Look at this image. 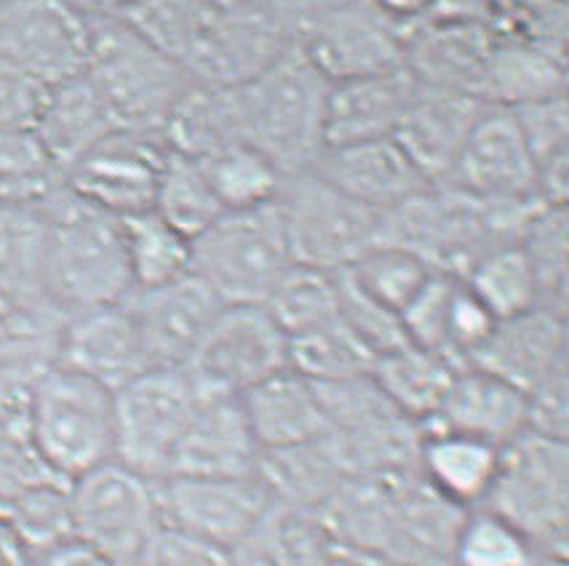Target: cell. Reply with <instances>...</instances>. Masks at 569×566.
<instances>
[{"label": "cell", "instance_id": "obj_11", "mask_svg": "<svg viewBox=\"0 0 569 566\" xmlns=\"http://www.w3.org/2000/svg\"><path fill=\"white\" fill-rule=\"evenodd\" d=\"M167 153L161 134L118 129L64 171V188L76 201L116 220L153 212Z\"/></svg>", "mask_w": 569, "mask_h": 566}, {"label": "cell", "instance_id": "obj_8", "mask_svg": "<svg viewBox=\"0 0 569 566\" xmlns=\"http://www.w3.org/2000/svg\"><path fill=\"white\" fill-rule=\"evenodd\" d=\"M278 209L295 265L340 273L382 243L386 214L350 199L316 171L287 176Z\"/></svg>", "mask_w": 569, "mask_h": 566}, {"label": "cell", "instance_id": "obj_44", "mask_svg": "<svg viewBox=\"0 0 569 566\" xmlns=\"http://www.w3.org/2000/svg\"><path fill=\"white\" fill-rule=\"evenodd\" d=\"M513 115L521 131H525L529 148H532L540 166L548 158L569 148V102L561 91L553 97H546V100L513 108Z\"/></svg>", "mask_w": 569, "mask_h": 566}, {"label": "cell", "instance_id": "obj_50", "mask_svg": "<svg viewBox=\"0 0 569 566\" xmlns=\"http://www.w3.org/2000/svg\"><path fill=\"white\" fill-rule=\"evenodd\" d=\"M0 566H36V558L19 537L17 526L3 513H0Z\"/></svg>", "mask_w": 569, "mask_h": 566}, {"label": "cell", "instance_id": "obj_25", "mask_svg": "<svg viewBox=\"0 0 569 566\" xmlns=\"http://www.w3.org/2000/svg\"><path fill=\"white\" fill-rule=\"evenodd\" d=\"M241 406L260 452L289 449L332 433L319 391L295 368L264 380L262 385L241 396Z\"/></svg>", "mask_w": 569, "mask_h": 566}, {"label": "cell", "instance_id": "obj_36", "mask_svg": "<svg viewBox=\"0 0 569 566\" xmlns=\"http://www.w3.org/2000/svg\"><path fill=\"white\" fill-rule=\"evenodd\" d=\"M153 212L180 230L190 241L224 214L220 199L211 190L207 171L193 158L167 153L161 180H158Z\"/></svg>", "mask_w": 569, "mask_h": 566}, {"label": "cell", "instance_id": "obj_6", "mask_svg": "<svg viewBox=\"0 0 569 566\" xmlns=\"http://www.w3.org/2000/svg\"><path fill=\"white\" fill-rule=\"evenodd\" d=\"M487 505L525 532L542 562H569V441L535 431L513 441Z\"/></svg>", "mask_w": 569, "mask_h": 566}, {"label": "cell", "instance_id": "obj_21", "mask_svg": "<svg viewBox=\"0 0 569 566\" xmlns=\"http://www.w3.org/2000/svg\"><path fill=\"white\" fill-rule=\"evenodd\" d=\"M487 108L485 100L466 91L420 83L396 140L403 144L431 184H447L468 137Z\"/></svg>", "mask_w": 569, "mask_h": 566}, {"label": "cell", "instance_id": "obj_51", "mask_svg": "<svg viewBox=\"0 0 569 566\" xmlns=\"http://www.w3.org/2000/svg\"><path fill=\"white\" fill-rule=\"evenodd\" d=\"M372 3L382 11V14H388L390 19L403 24L409 22V19L426 14V11L433 9V3H439V0H372Z\"/></svg>", "mask_w": 569, "mask_h": 566}, {"label": "cell", "instance_id": "obj_15", "mask_svg": "<svg viewBox=\"0 0 569 566\" xmlns=\"http://www.w3.org/2000/svg\"><path fill=\"white\" fill-rule=\"evenodd\" d=\"M150 368H188L222 302L193 273L153 289H137L126 300Z\"/></svg>", "mask_w": 569, "mask_h": 566}, {"label": "cell", "instance_id": "obj_47", "mask_svg": "<svg viewBox=\"0 0 569 566\" xmlns=\"http://www.w3.org/2000/svg\"><path fill=\"white\" fill-rule=\"evenodd\" d=\"M363 6H372V0H278L283 28H287L292 43L306 38L308 32L319 30L321 24L359 11Z\"/></svg>", "mask_w": 569, "mask_h": 566}, {"label": "cell", "instance_id": "obj_14", "mask_svg": "<svg viewBox=\"0 0 569 566\" xmlns=\"http://www.w3.org/2000/svg\"><path fill=\"white\" fill-rule=\"evenodd\" d=\"M447 184L487 203H542L540 163L513 110L489 104Z\"/></svg>", "mask_w": 569, "mask_h": 566}, {"label": "cell", "instance_id": "obj_17", "mask_svg": "<svg viewBox=\"0 0 569 566\" xmlns=\"http://www.w3.org/2000/svg\"><path fill=\"white\" fill-rule=\"evenodd\" d=\"M260 446L241 398L201 393L188 431L177 446L167 476L247 478L257 476ZM163 476V478H167Z\"/></svg>", "mask_w": 569, "mask_h": 566}, {"label": "cell", "instance_id": "obj_5", "mask_svg": "<svg viewBox=\"0 0 569 566\" xmlns=\"http://www.w3.org/2000/svg\"><path fill=\"white\" fill-rule=\"evenodd\" d=\"M295 267L278 201L224 212L193 239L196 275L222 305H264Z\"/></svg>", "mask_w": 569, "mask_h": 566}, {"label": "cell", "instance_id": "obj_9", "mask_svg": "<svg viewBox=\"0 0 569 566\" xmlns=\"http://www.w3.org/2000/svg\"><path fill=\"white\" fill-rule=\"evenodd\" d=\"M201 391L188 368H148L116 391V459L161 482Z\"/></svg>", "mask_w": 569, "mask_h": 566}, {"label": "cell", "instance_id": "obj_49", "mask_svg": "<svg viewBox=\"0 0 569 566\" xmlns=\"http://www.w3.org/2000/svg\"><path fill=\"white\" fill-rule=\"evenodd\" d=\"M36 566H118L102 553L91 550L89 545L78 543V539H68V543L57 545V548L46 550L43 556L36 558Z\"/></svg>", "mask_w": 569, "mask_h": 566}, {"label": "cell", "instance_id": "obj_16", "mask_svg": "<svg viewBox=\"0 0 569 566\" xmlns=\"http://www.w3.org/2000/svg\"><path fill=\"white\" fill-rule=\"evenodd\" d=\"M310 171L380 214L396 212L433 188L396 137L327 148Z\"/></svg>", "mask_w": 569, "mask_h": 566}, {"label": "cell", "instance_id": "obj_19", "mask_svg": "<svg viewBox=\"0 0 569 566\" xmlns=\"http://www.w3.org/2000/svg\"><path fill=\"white\" fill-rule=\"evenodd\" d=\"M403 36L401 24L377 6H363L359 11L321 24L319 30L300 38L306 54L313 59L329 81H348V78L375 75L403 64Z\"/></svg>", "mask_w": 569, "mask_h": 566}, {"label": "cell", "instance_id": "obj_30", "mask_svg": "<svg viewBox=\"0 0 569 566\" xmlns=\"http://www.w3.org/2000/svg\"><path fill=\"white\" fill-rule=\"evenodd\" d=\"M458 368L447 355L407 342L375 358L372 380L396 410L426 427L445 404Z\"/></svg>", "mask_w": 569, "mask_h": 566}, {"label": "cell", "instance_id": "obj_37", "mask_svg": "<svg viewBox=\"0 0 569 566\" xmlns=\"http://www.w3.org/2000/svg\"><path fill=\"white\" fill-rule=\"evenodd\" d=\"M198 163L207 171L211 190L220 199L224 212L273 203L287 182L281 169L251 144H236V148L222 150V153Z\"/></svg>", "mask_w": 569, "mask_h": 566}, {"label": "cell", "instance_id": "obj_7", "mask_svg": "<svg viewBox=\"0 0 569 566\" xmlns=\"http://www.w3.org/2000/svg\"><path fill=\"white\" fill-rule=\"evenodd\" d=\"M72 539L118 566H139L163 529L158 482L121 459L94 467L68 484Z\"/></svg>", "mask_w": 569, "mask_h": 566}, {"label": "cell", "instance_id": "obj_46", "mask_svg": "<svg viewBox=\"0 0 569 566\" xmlns=\"http://www.w3.org/2000/svg\"><path fill=\"white\" fill-rule=\"evenodd\" d=\"M529 431L569 441V361L529 393Z\"/></svg>", "mask_w": 569, "mask_h": 566}, {"label": "cell", "instance_id": "obj_24", "mask_svg": "<svg viewBox=\"0 0 569 566\" xmlns=\"http://www.w3.org/2000/svg\"><path fill=\"white\" fill-rule=\"evenodd\" d=\"M567 361L561 313L540 305L500 321L481 353L468 366H481L521 391L532 393Z\"/></svg>", "mask_w": 569, "mask_h": 566}, {"label": "cell", "instance_id": "obj_40", "mask_svg": "<svg viewBox=\"0 0 569 566\" xmlns=\"http://www.w3.org/2000/svg\"><path fill=\"white\" fill-rule=\"evenodd\" d=\"M346 273L369 297L401 315L409 302L422 292V286L431 281L436 267L420 254L396 246V243H377L372 252L363 254Z\"/></svg>", "mask_w": 569, "mask_h": 566}, {"label": "cell", "instance_id": "obj_43", "mask_svg": "<svg viewBox=\"0 0 569 566\" xmlns=\"http://www.w3.org/2000/svg\"><path fill=\"white\" fill-rule=\"evenodd\" d=\"M458 286L460 275L447 273V270H436L431 281L422 286V292L409 302L407 311L401 313V326L412 345L447 355L449 307H452Z\"/></svg>", "mask_w": 569, "mask_h": 566}, {"label": "cell", "instance_id": "obj_27", "mask_svg": "<svg viewBox=\"0 0 569 566\" xmlns=\"http://www.w3.org/2000/svg\"><path fill=\"white\" fill-rule=\"evenodd\" d=\"M495 43L473 24L452 22L403 36V64L422 85L466 91L485 100Z\"/></svg>", "mask_w": 569, "mask_h": 566}, {"label": "cell", "instance_id": "obj_32", "mask_svg": "<svg viewBox=\"0 0 569 566\" xmlns=\"http://www.w3.org/2000/svg\"><path fill=\"white\" fill-rule=\"evenodd\" d=\"M462 281L498 321L516 319L542 305V283L525 241L489 249L466 270Z\"/></svg>", "mask_w": 569, "mask_h": 566}, {"label": "cell", "instance_id": "obj_20", "mask_svg": "<svg viewBox=\"0 0 569 566\" xmlns=\"http://www.w3.org/2000/svg\"><path fill=\"white\" fill-rule=\"evenodd\" d=\"M417 89L420 81L407 68L335 81L327 100V148L396 137Z\"/></svg>", "mask_w": 569, "mask_h": 566}, {"label": "cell", "instance_id": "obj_28", "mask_svg": "<svg viewBox=\"0 0 569 566\" xmlns=\"http://www.w3.org/2000/svg\"><path fill=\"white\" fill-rule=\"evenodd\" d=\"M112 131H118V123L81 72L46 91L32 137L41 144L46 158L64 174L78 158H83Z\"/></svg>", "mask_w": 569, "mask_h": 566}, {"label": "cell", "instance_id": "obj_56", "mask_svg": "<svg viewBox=\"0 0 569 566\" xmlns=\"http://www.w3.org/2000/svg\"><path fill=\"white\" fill-rule=\"evenodd\" d=\"M386 566H399V564H386Z\"/></svg>", "mask_w": 569, "mask_h": 566}, {"label": "cell", "instance_id": "obj_22", "mask_svg": "<svg viewBox=\"0 0 569 566\" xmlns=\"http://www.w3.org/2000/svg\"><path fill=\"white\" fill-rule=\"evenodd\" d=\"M426 427L466 433L508 449L529 433V393L481 366H462Z\"/></svg>", "mask_w": 569, "mask_h": 566}, {"label": "cell", "instance_id": "obj_2", "mask_svg": "<svg viewBox=\"0 0 569 566\" xmlns=\"http://www.w3.org/2000/svg\"><path fill=\"white\" fill-rule=\"evenodd\" d=\"M329 85L332 81L297 43L236 85L243 140L270 158L283 176L310 171L327 148Z\"/></svg>", "mask_w": 569, "mask_h": 566}, {"label": "cell", "instance_id": "obj_52", "mask_svg": "<svg viewBox=\"0 0 569 566\" xmlns=\"http://www.w3.org/2000/svg\"><path fill=\"white\" fill-rule=\"evenodd\" d=\"M72 3L83 9L86 14H123L139 0H72Z\"/></svg>", "mask_w": 569, "mask_h": 566}, {"label": "cell", "instance_id": "obj_23", "mask_svg": "<svg viewBox=\"0 0 569 566\" xmlns=\"http://www.w3.org/2000/svg\"><path fill=\"white\" fill-rule=\"evenodd\" d=\"M502 452L506 449L489 441L466 436V433L422 427L417 473L447 503L462 511H473L487 505L498 484Z\"/></svg>", "mask_w": 569, "mask_h": 566}, {"label": "cell", "instance_id": "obj_12", "mask_svg": "<svg viewBox=\"0 0 569 566\" xmlns=\"http://www.w3.org/2000/svg\"><path fill=\"white\" fill-rule=\"evenodd\" d=\"M91 38V14L72 0L0 3V62L43 85L81 75Z\"/></svg>", "mask_w": 569, "mask_h": 566}, {"label": "cell", "instance_id": "obj_1", "mask_svg": "<svg viewBox=\"0 0 569 566\" xmlns=\"http://www.w3.org/2000/svg\"><path fill=\"white\" fill-rule=\"evenodd\" d=\"M38 281L43 297L64 319L121 305L134 292L123 228L64 193L43 212Z\"/></svg>", "mask_w": 569, "mask_h": 566}, {"label": "cell", "instance_id": "obj_42", "mask_svg": "<svg viewBox=\"0 0 569 566\" xmlns=\"http://www.w3.org/2000/svg\"><path fill=\"white\" fill-rule=\"evenodd\" d=\"M337 283H340V315L346 321L350 332L359 337V342L367 347L375 358L382 353L396 351V347L407 345V334H403L401 315L388 311L375 297L356 283L346 270L337 273Z\"/></svg>", "mask_w": 569, "mask_h": 566}, {"label": "cell", "instance_id": "obj_33", "mask_svg": "<svg viewBox=\"0 0 569 566\" xmlns=\"http://www.w3.org/2000/svg\"><path fill=\"white\" fill-rule=\"evenodd\" d=\"M126 254H129L131 279L137 289H153L190 275L193 265V241L171 228L156 212L134 214L121 220Z\"/></svg>", "mask_w": 569, "mask_h": 566}, {"label": "cell", "instance_id": "obj_35", "mask_svg": "<svg viewBox=\"0 0 569 566\" xmlns=\"http://www.w3.org/2000/svg\"><path fill=\"white\" fill-rule=\"evenodd\" d=\"M276 324L289 340L340 321V283L337 273L295 265L264 302Z\"/></svg>", "mask_w": 569, "mask_h": 566}, {"label": "cell", "instance_id": "obj_29", "mask_svg": "<svg viewBox=\"0 0 569 566\" xmlns=\"http://www.w3.org/2000/svg\"><path fill=\"white\" fill-rule=\"evenodd\" d=\"M161 137L171 153L193 161H207L222 150L247 144L236 89L190 83L163 123Z\"/></svg>", "mask_w": 569, "mask_h": 566}, {"label": "cell", "instance_id": "obj_34", "mask_svg": "<svg viewBox=\"0 0 569 566\" xmlns=\"http://www.w3.org/2000/svg\"><path fill=\"white\" fill-rule=\"evenodd\" d=\"M561 83L565 68L546 51L529 46H495L485 81V102L513 110L559 94Z\"/></svg>", "mask_w": 569, "mask_h": 566}, {"label": "cell", "instance_id": "obj_38", "mask_svg": "<svg viewBox=\"0 0 569 566\" xmlns=\"http://www.w3.org/2000/svg\"><path fill=\"white\" fill-rule=\"evenodd\" d=\"M542 558L519 526L489 505L462 518L455 539L452 566H540Z\"/></svg>", "mask_w": 569, "mask_h": 566}, {"label": "cell", "instance_id": "obj_10", "mask_svg": "<svg viewBox=\"0 0 569 566\" xmlns=\"http://www.w3.org/2000/svg\"><path fill=\"white\" fill-rule=\"evenodd\" d=\"M289 368V337L264 305H224L188 374L201 393L241 398Z\"/></svg>", "mask_w": 569, "mask_h": 566}, {"label": "cell", "instance_id": "obj_53", "mask_svg": "<svg viewBox=\"0 0 569 566\" xmlns=\"http://www.w3.org/2000/svg\"><path fill=\"white\" fill-rule=\"evenodd\" d=\"M561 326H565V355L569 361V311L561 313Z\"/></svg>", "mask_w": 569, "mask_h": 566}, {"label": "cell", "instance_id": "obj_3", "mask_svg": "<svg viewBox=\"0 0 569 566\" xmlns=\"http://www.w3.org/2000/svg\"><path fill=\"white\" fill-rule=\"evenodd\" d=\"M24 438L51 476L76 482L116 459V391L51 361L28 387Z\"/></svg>", "mask_w": 569, "mask_h": 566}, {"label": "cell", "instance_id": "obj_55", "mask_svg": "<svg viewBox=\"0 0 569 566\" xmlns=\"http://www.w3.org/2000/svg\"><path fill=\"white\" fill-rule=\"evenodd\" d=\"M540 566H569V562H542Z\"/></svg>", "mask_w": 569, "mask_h": 566}, {"label": "cell", "instance_id": "obj_57", "mask_svg": "<svg viewBox=\"0 0 569 566\" xmlns=\"http://www.w3.org/2000/svg\"><path fill=\"white\" fill-rule=\"evenodd\" d=\"M0 3H6V0H0Z\"/></svg>", "mask_w": 569, "mask_h": 566}, {"label": "cell", "instance_id": "obj_4", "mask_svg": "<svg viewBox=\"0 0 569 566\" xmlns=\"http://www.w3.org/2000/svg\"><path fill=\"white\" fill-rule=\"evenodd\" d=\"M83 75L102 97L118 129L153 134H161L174 104L193 83L174 59L116 14H91Z\"/></svg>", "mask_w": 569, "mask_h": 566}, {"label": "cell", "instance_id": "obj_39", "mask_svg": "<svg viewBox=\"0 0 569 566\" xmlns=\"http://www.w3.org/2000/svg\"><path fill=\"white\" fill-rule=\"evenodd\" d=\"M372 364L375 355L361 345L342 319L289 340V368L316 385L361 377L372 372Z\"/></svg>", "mask_w": 569, "mask_h": 566}, {"label": "cell", "instance_id": "obj_54", "mask_svg": "<svg viewBox=\"0 0 569 566\" xmlns=\"http://www.w3.org/2000/svg\"><path fill=\"white\" fill-rule=\"evenodd\" d=\"M561 94H565V100L569 102V68H565V83H561Z\"/></svg>", "mask_w": 569, "mask_h": 566}, {"label": "cell", "instance_id": "obj_18", "mask_svg": "<svg viewBox=\"0 0 569 566\" xmlns=\"http://www.w3.org/2000/svg\"><path fill=\"white\" fill-rule=\"evenodd\" d=\"M54 361L110 391H118L150 368L126 302L64 319Z\"/></svg>", "mask_w": 569, "mask_h": 566}, {"label": "cell", "instance_id": "obj_48", "mask_svg": "<svg viewBox=\"0 0 569 566\" xmlns=\"http://www.w3.org/2000/svg\"><path fill=\"white\" fill-rule=\"evenodd\" d=\"M540 199L546 206L569 209V148L540 166Z\"/></svg>", "mask_w": 569, "mask_h": 566}, {"label": "cell", "instance_id": "obj_13", "mask_svg": "<svg viewBox=\"0 0 569 566\" xmlns=\"http://www.w3.org/2000/svg\"><path fill=\"white\" fill-rule=\"evenodd\" d=\"M158 503L163 526L228 550L243 543L276 508L257 476H167L158 482Z\"/></svg>", "mask_w": 569, "mask_h": 566}, {"label": "cell", "instance_id": "obj_26", "mask_svg": "<svg viewBox=\"0 0 569 566\" xmlns=\"http://www.w3.org/2000/svg\"><path fill=\"white\" fill-rule=\"evenodd\" d=\"M350 476L353 471L348 467L332 433L310 444L262 452L257 463V478L268 489L276 508L316 513V516Z\"/></svg>", "mask_w": 569, "mask_h": 566}, {"label": "cell", "instance_id": "obj_41", "mask_svg": "<svg viewBox=\"0 0 569 566\" xmlns=\"http://www.w3.org/2000/svg\"><path fill=\"white\" fill-rule=\"evenodd\" d=\"M542 283V305L569 311V209L542 206L525 235Z\"/></svg>", "mask_w": 569, "mask_h": 566}, {"label": "cell", "instance_id": "obj_45", "mask_svg": "<svg viewBox=\"0 0 569 566\" xmlns=\"http://www.w3.org/2000/svg\"><path fill=\"white\" fill-rule=\"evenodd\" d=\"M139 566H233V556L228 548L163 526Z\"/></svg>", "mask_w": 569, "mask_h": 566}, {"label": "cell", "instance_id": "obj_31", "mask_svg": "<svg viewBox=\"0 0 569 566\" xmlns=\"http://www.w3.org/2000/svg\"><path fill=\"white\" fill-rule=\"evenodd\" d=\"M335 539L316 513L273 508L230 556L233 566H329Z\"/></svg>", "mask_w": 569, "mask_h": 566}]
</instances>
